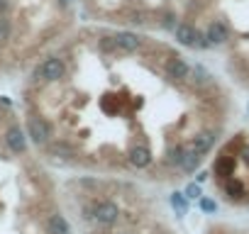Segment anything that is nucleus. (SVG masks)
Segmentation results:
<instances>
[{
  "label": "nucleus",
  "mask_w": 249,
  "mask_h": 234,
  "mask_svg": "<svg viewBox=\"0 0 249 234\" xmlns=\"http://www.w3.org/2000/svg\"><path fill=\"white\" fill-rule=\"evenodd\" d=\"M64 73H66V64L59 56H49L32 71V78L42 83H56L59 78H64Z\"/></svg>",
  "instance_id": "1"
},
{
  "label": "nucleus",
  "mask_w": 249,
  "mask_h": 234,
  "mask_svg": "<svg viewBox=\"0 0 249 234\" xmlns=\"http://www.w3.org/2000/svg\"><path fill=\"white\" fill-rule=\"evenodd\" d=\"M174 37H176V42L183 44V47H196V49H208V47H210L205 32L196 30V27L188 25V22L176 25V27H174Z\"/></svg>",
  "instance_id": "2"
},
{
  "label": "nucleus",
  "mask_w": 249,
  "mask_h": 234,
  "mask_svg": "<svg viewBox=\"0 0 249 234\" xmlns=\"http://www.w3.org/2000/svg\"><path fill=\"white\" fill-rule=\"evenodd\" d=\"M52 137H54V130L44 117L35 115V117L27 120V139H32L37 147H47L52 142Z\"/></svg>",
  "instance_id": "3"
},
{
  "label": "nucleus",
  "mask_w": 249,
  "mask_h": 234,
  "mask_svg": "<svg viewBox=\"0 0 249 234\" xmlns=\"http://www.w3.org/2000/svg\"><path fill=\"white\" fill-rule=\"evenodd\" d=\"M93 219L103 227H112L120 219V207L112 200H100L93 205Z\"/></svg>",
  "instance_id": "4"
},
{
  "label": "nucleus",
  "mask_w": 249,
  "mask_h": 234,
  "mask_svg": "<svg viewBox=\"0 0 249 234\" xmlns=\"http://www.w3.org/2000/svg\"><path fill=\"white\" fill-rule=\"evenodd\" d=\"M5 147L13 151V154H25L27 151V132L20 130L18 125H13L8 132H5Z\"/></svg>",
  "instance_id": "5"
},
{
  "label": "nucleus",
  "mask_w": 249,
  "mask_h": 234,
  "mask_svg": "<svg viewBox=\"0 0 249 234\" xmlns=\"http://www.w3.org/2000/svg\"><path fill=\"white\" fill-rule=\"evenodd\" d=\"M112 42H115L117 51H124V54H132V51H137L142 47V37L135 34V32H115Z\"/></svg>",
  "instance_id": "6"
},
{
  "label": "nucleus",
  "mask_w": 249,
  "mask_h": 234,
  "mask_svg": "<svg viewBox=\"0 0 249 234\" xmlns=\"http://www.w3.org/2000/svg\"><path fill=\"white\" fill-rule=\"evenodd\" d=\"M205 37H208L210 47H220V44H225L230 39V30H227V25L222 20H213L208 25V30H205Z\"/></svg>",
  "instance_id": "7"
},
{
  "label": "nucleus",
  "mask_w": 249,
  "mask_h": 234,
  "mask_svg": "<svg viewBox=\"0 0 249 234\" xmlns=\"http://www.w3.org/2000/svg\"><path fill=\"white\" fill-rule=\"evenodd\" d=\"M166 76H169L171 81H186V78L191 76L188 61L181 59V56H171V59L166 61Z\"/></svg>",
  "instance_id": "8"
},
{
  "label": "nucleus",
  "mask_w": 249,
  "mask_h": 234,
  "mask_svg": "<svg viewBox=\"0 0 249 234\" xmlns=\"http://www.w3.org/2000/svg\"><path fill=\"white\" fill-rule=\"evenodd\" d=\"M152 151H149V147H144V144H137V147H132L130 149V164L135 166V168H147L149 164H152Z\"/></svg>",
  "instance_id": "9"
},
{
  "label": "nucleus",
  "mask_w": 249,
  "mask_h": 234,
  "mask_svg": "<svg viewBox=\"0 0 249 234\" xmlns=\"http://www.w3.org/2000/svg\"><path fill=\"white\" fill-rule=\"evenodd\" d=\"M215 142H217V134H215V132H200V134L193 137L191 149H196L198 154H208V151L215 147Z\"/></svg>",
  "instance_id": "10"
},
{
  "label": "nucleus",
  "mask_w": 249,
  "mask_h": 234,
  "mask_svg": "<svg viewBox=\"0 0 249 234\" xmlns=\"http://www.w3.org/2000/svg\"><path fill=\"white\" fill-rule=\"evenodd\" d=\"M47 234H71V224L61 212H54L47 219Z\"/></svg>",
  "instance_id": "11"
},
{
  "label": "nucleus",
  "mask_w": 249,
  "mask_h": 234,
  "mask_svg": "<svg viewBox=\"0 0 249 234\" xmlns=\"http://www.w3.org/2000/svg\"><path fill=\"white\" fill-rule=\"evenodd\" d=\"M196 85H208L210 83V73L205 71V66H200V64H196V66H191V76H188Z\"/></svg>",
  "instance_id": "12"
},
{
  "label": "nucleus",
  "mask_w": 249,
  "mask_h": 234,
  "mask_svg": "<svg viewBox=\"0 0 249 234\" xmlns=\"http://www.w3.org/2000/svg\"><path fill=\"white\" fill-rule=\"evenodd\" d=\"M200 159H203V154H198L196 149H186V159H183V171L186 173H193L198 166H200Z\"/></svg>",
  "instance_id": "13"
},
{
  "label": "nucleus",
  "mask_w": 249,
  "mask_h": 234,
  "mask_svg": "<svg viewBox=\"0 0 249 234\" xmlns=\"http://www.w3.org/2000/svg\"><path fill=\"white\" fill-rule=\"evenodd\" d=\"M232 168H234V159L222 154L217 161H215V173L217 176H232Z\"/></svg>",
  "instance_id": "14"
},
{
  "label": "nucleus",
  "mask_w": 249,
  "mask_h": 234,
  "mask_svg": "<svg viewBox=\"0 0 249 234\" xmlns=\"http://www.w3.org/2000/svg\"><path fill=\"white\" fill-rule=\"evenodd\" d=\"M225 193H227V198H230V200H239V198L244 195V185H242V181L230 178V181L225 183Z\"/></svg>",
  "instance_id": "15"
},
{
  "label": "nucleus",
  "mask_w": 249,
  "mask_h": 234,
  "mask_svg": "<svg viewBox=\"0 0 249 234\" xmlns=\"http://www.w3.org/2000/svg\"><path fill=\"white\" fill-rule=\"evenodd\" d=\"M183 159H186V147L183 144H176V147H171L169 149V164L171 166H183Z\"/></svg>",
  "instance_id": "16"
},
{
  "label": "nucleus",
  "mask_w": 249,
  "mask_h": 234,
  "mask_svg": "<svg viewBox=\"0 0 249 234\" xmlns=\"http://www.w3.org/2000/svg\"><path fill=\"white\" fill-rule=\"evenodd\" d=\"M169 200H171V207H174L176 212H181V215H183V212L188 210V200H186V193H171V198H169Z\"/></svg>",
  "instance_id": "17"
},
{
  "label": "nucleus",
  "mask_w": 249,
  "mask_h": 234,
  "mask_svg": "<svg viewBox=\"0 0 249 234\" xmlns=\"http://www.w3.org/2000/svg\"><path fill=\"white\" fill-rule=\"evenodd\" d=\"M10 32H13V27H10V20H8L5 15H0V42L10 39Z\"/></svg>",
  "instance_id": "18"
},
{
  "label": "nucleus",
  "mask_w": 249,
  "mask_h": 234,
  "mask_svg": "<svg viewBox=\"0 0 249 234\" xmlns=\"http://www.w3.org/2000/svg\"><path fill=\"white\" fill-rule=\"evenodd\" d=\"M98 47H100V51H117L112 37H100V39H98Z\"/></svg>",
  "instance_id": "19"
},
{
  "label": "nucleus",
  "mask_w": 249,
  "mask_h": 234,
  "mask_svg": "<svg viewBox=\"0 0 249 234\" xmlns=\"http://www.w3.org/2000/svg\"><path fill=\"white\" fill-rule=\"evenodd\" d=\"M186 198H200V185L198 183H191L186 188Z\"/></svg>",
  "instance_id": "20"
},
{
  "label": "nucleus",
  "mask_w": 249,
  "mask_h": 234,
  "mask_svg": "<svg viewBox=\"0 0 249 234\" xmlns=\"http://www.w3.org/2000/svg\"><path fill=\"white\" fill-rule=\"evenodd\" d=\"M200 207H203L205 212H215V210H217L215 200H210V198H203V200H200Z\"/></svg>",
  "instance_id": "21"
},
{
  "label": "nucleus",
  "mask_w": 249,
  "mask_h": 234,
  "mask_svg": "<svg viewBox=\"0 0 249 234\" xmlns=\"http://www.w3.org/2000/svg\"><path fill=\"white\" fill-rule=\"evenodd\" d=\"M8 8H10V0H0V15H5Z\"/></svg>",
  "instance_id": "22"
},
{
  "label": "nucleus",
  "mask_w": 249,
  "mask_h": 234,
  "mask_svg": "<svg viewBox=\"0 0 249 234\" xmlns=\"http://www.w3.org/2000/svg\"><path fill=\"white\" fill-rule=\"evenodd\" d=\"M208 176H210L208 171H200V173L196 176V181H198V183H205V181H208Z\"/></svg>",
  "instance_id": "23"
},
{
  "label": "nucleus",
  "mask_w": 249,
  "mask_h": 234,
  "mask_svg": "<svg viewBox=\"0 0 249 234\" xmlns=\"http://www.w3.org/2000/svg\"><path fill=\"white\" fill-rule=\"evenodd\" d=\"M242 156H244V161L249 164V147H244V149H242Z\"/></svg>",
  "instance_id": "24"
},
{
  "label": "nucleus",
  "mask_w": 249,
  "mask_h": 234,
  "mask_svg": "<svg viewBox=\"0 0 249 234\" xmlns=\"http://www.w3.org/2000/svg\"><path fill=\"white\" fill-rule=\"evenodd\" d=\"M124 234H132V232H124Z\"/></svg>",
  "instance_id": "25"
}]
</instances>
